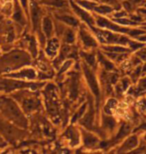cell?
Returning a JSON list of instances; mask_svg holds the SVG:
<instances>
[{"label": "cell", "mask_w": 146, "mask_h": 154, "mask_svg": "<svg viewBox=\"0 0 146 154\" xmlns=\"http://www.w3.org/2000/svg\"><path fill=\"white\" fill-rule=\"evenodd\" d=\"M0 112L8 118L10 121L16 123L20 127H26L27 121L24 117L23 113L21 112L16 102L10 98L0 96Z\"/></svg>", "instance_id": "1"}, {"label": "cell", "mask_w": 146, "mask_h": 154, "mask_svg": "<svg viewBox=\"0 0 146 154\" xmlns=\"http://www.w3.org/2000/svg\"><path fill=\"white\" fill-rule=\"evenodd\" d=\"M30 62V57L23 51H12L0 58V72L11 71Z\"/></svg>", "instance_id": "2"}, {"label": "cell", "mask_w": 146, "mask_h": 154, "mask_svg": "<svg viewBox=\"0 0 146 154\" xmlns=\"http://www.w3.org/2000/svg\"><path fill=\"white\" fill-rule=\"evenodd\" d=\"M90 28L96 34L99 41L104 44H119L127 46L129 42V39L126 36L121 35L120 33L107 31L105 29H96L94 26H91Z\"/></svg>", "instance_id": "3"}, {"label": "cell", "mask_w": 146, "mask_h": 154, "mask_svg": "<svg viewBox=\"0 0 146 154\" xmlns=\"http://www.w3.org/2000/svg\"><path fill=\"white\" fill-rule=\"evenodd\" d=\"M95 22L97 23L98 26L101 27V28L112 30L113 32H117V33H127V34L132 35V36H138V35L144 34L145 33V31H143V30L130 29V28H127V27H121L118 25L117 23L114 22V21H110V20L106 19V18H103L101 16L96 17Z\"/></svg>", "instance_id": "4"}, {"label": "cell", "mask_w": 146, "mask_h": 154, "mask_svg": "<svg viewBox=\"0 0 146 154\" xmlns=\"http://www.w3.org/2000/svg\"><path fill=\"white\" fill-rule=\"evenodd\" d=\"M21 104V107L25 112L29 113L34 111L40 106L39 100L35 96H32V94H29L27 92H20L17 93L15 96Z\"/></svg>", "instance_id": "5"}, {"label": "cell", "mask_w": 146, "mask_h": 154, "mask_svg": "<svg viewBox=\"0 0 146 154\" xmlns=\"http://www.w3.org/2000/svg\"><path fill=\"white\" fill-rule=\"evenodd\" d=\"M36 86V84H32V83H26L23 81H18V80L14 79H4L0 78V91L4 92H10L13 90H17V89L22 88H28Z\"/></svg>", "instance_id": "6"}, {"label": "cell", "mask_w": 146, "mask_h": 154, "mask_svg": "<svg viewBox=\"0 0 146 154\" xmlns=\"http://www.w3.org/2000/svg\"><path fill=\"white\" fill-rule=\"evenodd\" d=\"M83 71H84V75L86 78L90 89H91L92 93L94 94V96L96 98V101L99 102V97H100V90H99V84H98V80L96 79V76L94 75V73L92 72V70L90 69V67L87 66V64H83Z\"/></svg>", "instance_id": "7"}, {"label": "cell", "mask_w": 146, "mask_h": 154, "mask_svg": "<svg viewBox=\"0 0 146 154\" xmlns=\"http://www.w3.org/2000/svg\"><path fill=\"white\" fill-rule=\"evenodd\" d=\"M70 5H71V8H72L74 13H75L77 16L80 18V19L84 21V22L87 24L89 27L95 25V24H96L95 18L93 17L92 15L90 14L87 10H86V9L80 7V6L77 4L76 2L74 3L73 1H70Z\"/></svg>", "instance_id": "8"}, {"label": "cell", "mask_w": 146, "mask_h": 154, "mask_svg": "<svg viewBox=\"0 0 146 154\" xmlns=\"http://www.w3.org/2000/svg\"><path fill=\"white\" fill-rule=\"evenodd\" d=\"M79 39L81 41L83 48L84 49H92L97 47L98 42L94 36H92L90 33L85 29V27L81 26L79 31Z\"/></svg>", "instance_id": "9"}, {"label": "cell", "mask_w": 146, "mask_h": 154, "mask_svg": "<svg viewBox=\"0 0 146 154\" xmlns=\"http://www.w3.org/2000/svg\"><path fill=\"white\" fill-rule=\"evenodd\" d=\"M7 77L11 78H17V79H24V80H33L36 78V72L32 68H24L22 70L15 73H10L6 75Z\"/></svg>", "instance_id": "10"}, {"label": "cell", "mask_w": 146, "mask_h": 154, "mask_svg": "<svg viewBox=\"0 0 146 154\" xmlns=\"http://www.w3.org/2000/svg\"><path fill=\"white\" fill-rule=\"evenodd\" d=\"M59 46H60V44H59V40L57 38L49 39V41L45 48V52L49 58L56 57V55L59 51Z\"/></svg>", "instance_id": "11"}, {"label": "cell", "mask_w": 146, "mask_h": 154, "mask_svg": "<svg viewBox=\"0 0 146 154\" xmlns=\"http://www.w3.org/2000/svg\"><path fill=\"white\" fill-rule=\"evenodd\" d=\"M138 145V138L136 135H132V136L128 137L124 141V143L121 145V147L118 149V152H127L130 150L134 149L136 146Z\"/></svg>", "instance_id": "12"}, {"label": "cell", "mask_w": 146, "mask_h": 154, "mask_svg": "<svg viewBox=\"0 0 146 154\" xmlns=\"http://www.w3.org/2000/svg\"><path fill=\"white\" fill-rule=\"evenodd\" d=\"M82 138H83V143L86 147L88 148H93L99 143L98 138L95 136L94 134L90 133L89 131L82 130Z\"/></svg>", "instance_id": "13"}, {"label": "cell", "mask_w": 146, "mask_h": 154, "mask_svg": "<svg viewBox=\"0 0 146 154\" xmlns=\"http://www.w3.org/2000/svg\"><path fill=\"white\" fill-rule=\"evenodd\" d=\"M55 16H56V18L59 21L65 23L67 26H70V27L79 26V20L77 19L76 17H74L70 14H56Z\"/></svg>", "instance_id": "14"}, {"label": "cell", "mask_w": 146, "mask_h": 154, "mask_svg": "<svg viewBox=\"0 0 146 154\" xmlns=\"http://www.w3.org/2000/svg\"><path fill=\"white\" fill-rule=\"evenodd\" d=\"M42 29L43 33L47 38L50 39L53 35L54 32V26H53V21L49 16H45L42 20Z\"/></svg>", "instance_id": "15"}, {"label": "cell", "mask_w": 146, "mask_h": 154, "mask_svg": "<svg viewBox=\"0 0 146 154\" xmlns=\"http://www.w3.org/2000/svg\"><path fill=\"white\" fill-rule=\"evenodd\" d=\"M65 136L69 141V144L71 146H77L79 144V132L76 130L74 127H69L66 130V133H65Z\"/></svg>", "instance_id": "16"}, {"label": "cell", "mask_w": 146, "mask_h": 154, "mask_svg": "<svg viewBox=\"0 0 146 154\" xmlns=\"http://www.w3.org/2000/svg\"><path fill=\"white\" fill-rule=\"evenodd\" d=\"M14 131V128L11 125H9L8 123L3 121L2 118H0V133H2L4 136L8 137V139H11V138L15 137Z\"/></svg>", "instance_id": "17"}, {"label": "cell", "mask_w": 146, "mask_h": 154, "mask_svg": "<svg viewBox=\"0 0 146 154\" xmlns=\"http://www.w3.org/2000/svg\"><path fill=\"white\" fill-rule=\"evenodd\" d=\"M103 49L107 52H114V53H127L130 51V49L124 45L119 44H108L107 46H103Z\"/></svg>", "instance_id": "18"}, {"label": "cell", "mask_w": 146, "mask_h": 154, "mask_svg": "<svg viewBox=\"0 0 146 154\" xmlns=\"http://www.w3.org/2000/svg\"><path fill=\"white\" fill-rule=\"evenodd\" d=\"M114 10V7L110 5H107V4H102V5H99L98 3L96 4V6L93 8V11L96 12V13H99L101 15H107V14H110L112 13Z\"/></svg>", "instance_id": "19"}, {"label": "cell", "mask_w": 146, "mask_h": 154, "mask_svg": "<svg viewBox=\"0 0 146 154\" xmlns=\"http://www.w3.org/2000/svg\"><path fill=\"white\" fill-rule=\"evenodd\" d=\"M31 18L33 21L34 27H36L39 24V18H40V10L35 3H31Z\"/></svg>", "instance_id": "20"}, {"label": "cell", "mask_w": 146, "mask_h": 154, "mask_svg": "<svg viewBox=\"0 0 146 154\" xmlns=\"http://www.w3.org/2000/svg\"><path fill=\"white\" fill-rule=\"evenodd\" d=\"M76 3L80 7L86 9V10L93 11V8L97 4V1H92V0H76Z\"/></svg>", "instance_id": "21"}, {"label": "cell", "mask_w": 146, "mask_h": 154, "mask_svg": "<svg viewBox=\"0 0 146 154\" xmlns=\"http://www.w3.org/2000/svg\"><path fill=\"white\" fill-rule=\"evenodd\" d=\"M102 124H103V127L106 128L107 130H110L112 131L114 128H115V125H116V122L115 120L111 117H102Z\"/></svg>", "instance_id": "22"}, {"label": "cell", "mask_w": 146, "mask_h": 154, "mask_svg": "<svg viewBox=\"0 0 146 154\" xmlns=\"http://www.w3.org/2000/svg\"><path fill=\"white\" fill-rule=\"evenodd\" d=\"M43 3L56 8H63L67 5V1H65V0H44Z\"/></svg>", "instance_id": "23"}, {"label": "cell", "mask_w": 146, "mask_h": 154, "mask_svg": "<svg viewBox=\"0 0 146 154\" xmlns=\"http://www.w3.org/2000/svg\"><path fill=\"white\" fill-rule=\"evenodd\" d=\"M82 57L84 58L85 63L87 64L88 66L94 67L96 65V57L94 54L92 53H87V52H82Z\"/></svg>", "instance_id": "24"}, {"label": "cell", "mask_w": 146, "mask_h": 154, "mask_svg": "<svg viewBox=\"0 0 146 154\" xmlns=\"http://www.w3.org/2000/svg\"><path fill=\"white\" fill-rule=\"evenodd\" d=\"M63 39L64 42L67 44H72L75 41V34L72 29H65V31L63 33Z\"/></svg>", "instance_id": "25"}, {"label": "cell", "mask_w": 146, "mask_h": 154, "mask_svg": "<svg viewBox=\"0 0 146 154\" xmlns=\"http://www.w3.org/2000/svg\"><path fill=\"white\" fill-rule=\"evenodd\" d=\"M98 58H99V61H100V63L102 64V65H103V67L107 70V71H111V70L115 69V65H114V64L111 62L110 60H107L102 54H99Z\"/></svg>", "instance_id": "26"}, {"label": "cell", "mask_w": 146, "mask_h": 154, "mask_svg": "<svg viewBox=\"0 0 146 154\" xmlns=\"http://www.w3.org/2000/svg\"><path fill=\"white\" fill-rule=\"evenodd\" d=\"M116 106H117V101L114 99V98H110V99H108L107 102H106L105 112L108 113V114H111L112 111H115Z\"/></svg>", "instance_id": "27"}, {"label": "cell", "mask_w": 146, "mask_h": 154, "mask_svg": "<svg viewBox=\"0 0 146 154\" xmlns=\"http://www.w3.org/2000/svg\"><path fill=\"white\" fill-rule=\"evenodd\" d=\"M129 85H130V80L128 78H123L122 81L116 87V91L118 93H122V92L126 91V89L129 87Z\"/></svg>", "instance_id": "28"}, {"label": "cell", "mask_w": 146, "mask_h": 154, "mask_svg": "<svg viewBox=\"0 0 146 154\" xmlns=\"http://www.w3.org/2000/svg\"><path fill=\"white\" fill-rule=\"evenodd\" d=\"M127 46H129V49L131 51H137L140 48L143 47V46H145V44H144V43L140 42V41H138V40H137V41H136V40H131V41H130V40H129Z\"/></svg>", "instance_id": "29"}, {"label": "cell", "mask_w": 146, "mask_h": 154, "mask_svg": "<svg viewBox=\"0 0 146 154\" xmlns=\"http://www.w3.org/2000/svg\"><path fill=\"white\" fill-rule=\"evenodd\" d=\"M92 115H91V112H88L84 117H82V121H81V124L85 126V128L87 129H91L92 128Z\"/></svg>", "instance_id": "30"}, {"label": "cell", "mask_w": 146, "mask_h": 154, "mask_svg": "<svg viewBox=\"0 0 146 154\" xmlns=\"http://www.w3.org/2000/svg\"><path fill=\"white\" fill-rule=\"evenodd\" d=\"M146 91V76L141 78L137 83V87H136V92H143Z\"/></svg>", "instance_id": "31"}, {"label": "cell", "mask_w": 146, "mask_h": 154, "mask_svg": "<svg viewBox=\"0 0 146 154\" xmlns=\"http://www.w3.org/2000/svg\"><path fill=\"white\" fill-rule=\"evenodd\" d=\"M136 57L139 58L140 60L146 61V47L145 46H143L142 48L137 50V52H136Z\"/></svg>", "instance_id": "32"}, {"label": "cell", "mask_w": 146, "mask_h": 154, "mask_svg": "<svg viewBox=\"0 0 146 154\" xmlns=\"http://www.w3.org/2000/svg\"><path fill=\"white\" fill-rule=\"evenodd\" d=\"M99 1H101L103 4H107V5H110V6H112V7L115 8V6H116V8L119 10L120 9V5H119V3H118L117 0H99Z\"/></svg>", "instance_id": "33"}, {"label": "cell", "mask_w": 146, "mask_h": 154, "mask_svg": "<svg viewBox=\"0 0 146 154\" xmlns=\"http://www.w3.org/2000/svg\"><path fill=\"white\" fill-rule=\"evenodd\" d=\"M14 20L16 21H22V18H23V15H22V12H21V10L19 8H16V10H15V13H14Z\"/></svg>", "instance_id": "34"}, {"label": "cell", "mask_w": 146, "mask_h": 154, "mask_svg": "<svg viewBox=\"0 0 146 154\" xmlns=\"http://www.w3.org/2000/svg\"><path fill=\"white\" fill-rule=\"evenodd\" d=\"M12 10V3L11 2H6V4L3 7V12L5 14H10Z\"/></svg>", "instance_id": "35"}, {"label": "cell", "mask_w": 146, "mask_h": 154, "mask_svg": "<svg viewBox=\"0 0 146 154\" xmlns=\"http://www.w3.org/2000/svg\"><path fill=\"white\" fill-rule=\"evenodd\" d=\"M123 6H124V8H125V10L128 11V12L132 11L133 10V7H134V6L131 4V2H130L129 0H128V1H124L123 2Z\"/></svg>", "instance_id": "36"}, {"label": "cell", "mask_w": 146, "mask_h": 154, "mask_svg": "<svg viewBox=\"0 0 146 154\" xmlns=\"http://www.w3.org/2000/svg\"><path fill=\"white\" fill-rule=\"evenodd\" d=\"M127 16V12L126 11H117L113 14V17L115 18H123Z\"/></svg>", "instance_id": "37"}, {"label": "cell", "mask_w": 146, "mask_h": 154, "mask_svg": "<svg viewBox=\"0 0 146 154\" xmlns=\"http://www.w3.org/2000/svg\"><path fill=\"white\" fill-rule=\"evenodd\" d=\"M140 71H141V68H140V67H137L135 71H133V72H132L131 77H132V79L134 80V81H135V80L137 79V78H139V75H140V73H141Z\"/></svg>", "instance_id": "38"}, {"label": "cell", "mask_w": 146, "mask_h": 154, "mask_svg": "<svg viewBox=\"0 0 146 154\" xmlns=\"http://www.w3.org/2000/svg\"><path fill=\"white\" fill-rule=\"evenodd\" d=\"M136 40H138V41H140L142 43H146V35H138L136 36Z\"/></svg>", "instance_id": "39"}, {"label": "cell", "mask_w": 146, "mask_h": 154, "mask_svg": "<svg viewBox=\"0 0 146 154\" xmlns=\"http://www.w3.org/2000/svg\"><path fill=\"white\" fill-rule=\"evenodd\" d=\"M138 13L141 14V16H146V7H141L138 9Z\"/></svg>", "instance_id": "40"}, {"label": "cell", "mask_w": 146, "mask_h": 154, "mask_svg": "<svg viewBox=\"0 0 146 154\" xmlns=\"http://www.w3.org/2000/svg\"><path fill=\"white\" fill-rule=\"evenodd\" d=\"M20 3L24 9H27V5H28V0H20Z\"/></svg>", "instance_id": "41"}, {"label": "cell", "mask_w": 146, "mask_h": 154, "mask_svg": "<svg viewBox=\"0 0 146 154\" xmlns=\"http://www.w3.org/2000/svg\"><path fill=\"white\" fill-rule=\"evenodd\" d=\"M130 2H131V4L133 6H137L138 4H140V3L142 2V0H129Z\"/></svg>", "instance_id": "42"}, {"label": "cell", "mask_w": 146, "mask_h": 154, "mask_svg": "<svg viewBox=\"0 0 146 154\" xmlns=\"http://www.w3.org/2000/svg\"><path fill=\"white\" fill-rule=\"evenodd\" d=\"M141 109L146 112V99L141 100Z\"/></svg>", "instance_id": "43"}, {"label": "cell", "mask_w": 146, "mask_h": 154, "mask_svg": "<svg viewBox=\"0 0 146 154\" xmlns=\"http://www.w3.org/2000/svg\"><path fill=\"white\" fill-rule=\"evenodd\" d=\"M135 152H136V153H138V152H146V143H145V145H143L142 147H140V148L136 150Z\"/></svg>", "instance_id": "44"}, {"label": "cell", "mask_w": 146, "mask_h": 154, "mask_svg": "<svg viewBox=\"0 0 146 154\" xmlns=\"http://www.w3.org/2000/svg\"><path fill=\"white\" fill-rule=\"evenodd\" d=\"M142 71H143V74H146V63L144 64L143 68H142Z\"/></svg>", "instance_id": "45"}, {"label": "cell", "mask_w": 146, "mask_h": 154, "mask_svg": "<svg viewBox=\"0 0 146 154\" xmlns=\"http://www.w3.org/2000/svg\"><path fill=\"white\" fill-rule=\"evenodd\" d=\"M4 2H11V0H4Z\"/></svg>", "instance_id": "46"}, {"label": "cell", "mask_w": 146, "mask_h": 154, "mask_svg": "<svg viewBox=\"0 0 146 154\" xmlns=\"http://www.w3.org/2000/svg\"><path fill=\"white\" fill-rule=\"evenodd\" d=\"M144 140H146V133H145V135H144Z\"/></svg>", "instance_id": "47"}, {"label": "cell", "mask_w": 146, "mask_h": 154, "mask_svg": "<svg viewBox=\"0 0 146 154\" xmlns=\"http://www.w3.org/2000/svg\"><path fill=\"white\" fill-rule=\"evenodd\" d=\"M92 1H98V0H92Z\"/></svg>", "instance_id": "48"}]
</instances>
